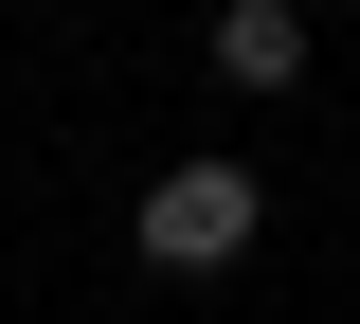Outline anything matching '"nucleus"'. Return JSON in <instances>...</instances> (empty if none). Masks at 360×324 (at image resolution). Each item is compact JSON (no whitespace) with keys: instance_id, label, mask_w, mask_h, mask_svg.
<instances>
[{"instance_id":"1","label":"nucleus","mask_w":360,"mask_h":324,"mask_svg":"<svg viewBox=\"0 0 360 324\" xmlns=\"http://www.w3.org/2000/svg\"><path fill=\"white\" fill-rule=\"evenodd\" d=\"M252 234H270V181H252V162H162V181H144V271L198 288V271H234Z\"/></svg>"},{"instance_id":"2","label":"nucleus","mask_w":360,"mask_h":324,"mask_svg":"<svg viewBox=\"0 0 360 324\" xmlns=\"http://www.w3.org/2000/svg\"><path fill=\"white\" fill-rule=\"evenodd\" d=\"M217 91H307V0H217Z\"/></svg>"}]
</instances>
